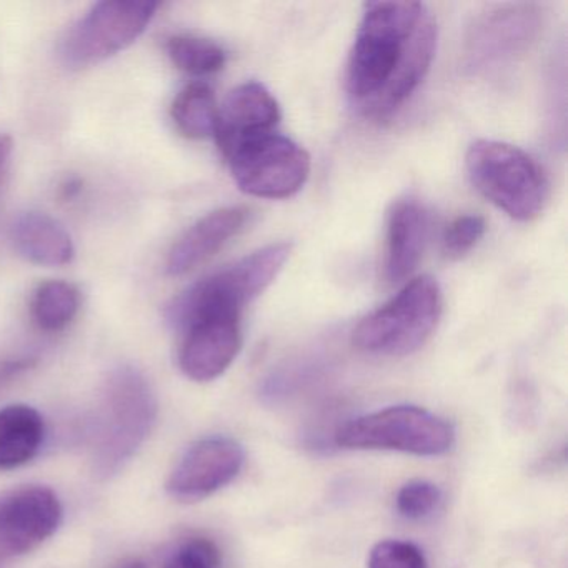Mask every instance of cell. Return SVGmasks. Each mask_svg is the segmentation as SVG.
Listing matches in <instances>:
<instances>
[{
  "mask_svg": "<svg viewBox=\"0 0 568 568\" xmlns=\"http://www.w3.org/2000/svg\"><path fill=\"white\" fill-rule=\"evenodd\" d=\"M287 242L267 245L209 275L172 301L168 321L179 331L211 315H239L275 281L291 257Z\"/></svg>",
  "mask_w": 568,
  "mask_h": 568,
  "instance_id": "cell-3",
  "label": "cell"
},
{
  "mask_svg": "<svg viewBox=\"0 0 568 568\" xmlns=\"http://www.w3.org/2000/svg\"><path fill=\"white\" fill-rule=\"evenodd\" d=\"M244 462V448L234 438L195 442L169 477V495L184 504L204 500L231 484L241 474Z\"/></svg>",
  "mask_w": 568,
  "mask_h": 568,
  "instance_id": "cell-11",
  "label": "cell"
},
{
  "mask_svg": "<svg viewBox=\"0 0 568 568\" xmlns=\"http://www.w3.org/2000/svg\"><path fill=\"white\" fill-rule=\"evenodd\" d=\"M468 178L495 207L515 221L537 217L547 199V181L540 165L514 145L477 141L468 149Z\"/></svg>",
  "mask_w": 568,
  "mask_h": 568,
  "instance_id": "cell-5",
  "label": "cell"
},
{
  "mask_svg": "<svg viewBox=\"0 0 568 568\" xmlns=\"http://www.w3.org/2000/svg\"><path fill=\"white\" fill-rule=\"evenodd\" d=\"M485 229L487 225L480 215H460L455 219L444 237L445 255L450 258L464 257L484 237Z\"/></svg>",
  "mask_w": 568,
  "mask_h": 568,
  "instance_id": "cell-23",
  "label": "cell"
},
{
  "mask_svg": "<svg viewBox=\"0 0 568 568\" xmlns=\"http://www.w3.org/2000/svg\"><path fill=\"white\" fill-rule=\"evenodd\" d=\"M11 242L16 251L32 264L59 267L74 258L71 234L61 222L41 212H24L11 225Z\"/></svg>",
  "mask_w": 568,
  "mask_h": 568,
  "instance_id": "cell-16",
  "label": "cell"
},
{
  "mask_svg": "<svg viewBox=\"0 0 568 568\" xmlns=\"http://www.w3.org/2000/svg\"><path fill=\"white\" fill-rule=\"evenodd\" d=\"M171 114L175 128L185 138L205 139L214 135L219 114L214 92L202 82L187 85L175 98Z\"/></svg>",
  "mask_w": 568,
  "mask_h": 568,
  "instance_id": "cell-18",
  "label": "cell"
},
{
  "mask_svg": "<svg viewBox=\"0 0 568 568\" xmlns=\"http://www.w3.org/2000/svg\"><path fill=\"white\" fill-rule=\"evenodd\" d=\"M245 207H224L195 222L169 252L168 272L184 275L214 257L247 224Z\"/></svg>",
  "mask_w": 568,
  "mask_h": 568,
  "instance_id": "cell-14",
  "label": "cell"
},
{
  "mask_svg": "<svg viewBox=\"0 0 568 568\" xmlns=\"http://www.w3.org/2000/svg\"><path fill=\"white\" fill-rule=\"evenodd\" d=\"M442 305L440 285L435 278L422 275L358 324L354 345L365 354L382 357L414 354L437 328Z\"/></svg>",
  "mask_w": 568,
  "mask_h": 568,
  "instance_id": "cell-4",
  "label": "cell"
},
{
  "mask_svg": "<svg viewBox=\"0 0 568 568\" xmlns=\"http://www.w3.org/2000/svg\"><path fill=\"white\" fill-rule=\"evenodd\" d=\"M158 398L145 375L131 365L109 374L92 422L91 455L95 477L111 478L124 468L151 434Z\"/></svg>",
  "mask_w": 568,
  "mask_h": 568,
  "instance_id": "cell-2",
  "label": "cell"
},
{
  "mask_svg": "<svg viewBox=\"0 0 568 568\" xmlns=\"http://www.w3.org/2000/svg\"><path fill=\"white\" fill-rule=\"evenodd\" d=\"M164 568H219V550L205 538H191L185 541Z\"/></svg>",
  "mask_w": 568,
  "mask_h": 568,
  "instance_id": "cell-24",
  "label": "cell"
},
{
  "mask_svg": "<svg viewBox=\"0 0 568 568\" xmlns=\"http://www.w3.org/2000/svg\"><path fill=\"white\" fill-rule=\"evenodd\" d=\"M442 501V491L428 480H410L398 490L395 507L405 520L420 521L430 517Z\"/></svg>",
  "mask_w": 568,
  "mask_h": 568,
  "instance_id": "cell-21",
  "label": "cell"
},
{
  "mask_svg": "<svg viewBox=\"0 0 568 568\" xmlns=\"http://www.w3.org/2000/svg\"><path fill=\"white\" fill-rule=\"evenodd\" d=\"M155 2H99L62 39L68 68L98 64L134 44L158 12Z\"/></svg>",
  "mask_w": 568,
  "mask_h": 568,
  "instance_id": "cell-8",
  "label": "cell"
},
{
  "mask_svg": "<svg viewBox=\"0 0 568 568\" xmlns=\"http://www.w3.org/2000/svg\"><path fill=\"white\" fill-rule=\"evenodd\" d=\"M179 365L194 382L221 377L237 357L242 345L239 315H211L192 322L182 331Z\"/></svg>",
  "mask_w": 568,
  "mask_h": 568,
  "instance_id": "cell-12",
  "label": "cell"
},
{
  "mask_svg": "<svg viewBox=\"0 0 568 568\" xmlns=\"http://www.w3.org/2000/svg\"><path fill=\"white\" fill-rule=\"evenodd\" d=\"M168 54L175 68L192 75L215 74L224 69L227 61L221 45L195 36H175L169 39Z\"/></svg>",
  "mask_w": 568,
  "mask_h": 568,
  "instance_id": "cell-20",
  "label": "cell"
},
{
  "mask_svg": "<svg viewBox=\"0 0 568 568\" xmlns=\"http://www.w3.org/2000/svg\"><path fill=\"white\" fill-rule=\"evenodd\" d=\"M367 568H428L417 545L404 540H382L368 555Z\"/></svg>",
  "mask_w": 568,
  "mask_h": 568,
  "instance_id": "cell-22",
  "label": "cell"
},
{
  "mask_svg": "<svg viewBox=\"0 0 568 568\" xmlns=\"http://www.w3.org/2000/svg\"><path fill=\"white\" fill-rule=\"evenodd\" d=\"M541 11L531 4H507L480 16L465 42V68L474 74L495 71L527 52L540 34Z\"/></svg>",
  "mask_w": 568,
  "mask_h": 568,
  "instance_id": "cell-9",
  "label": "cell"
},
{
  "mask_svg": "<svg viewBox=\"0 0 568 568\" xmlns=\"http://www.w3.org/2000/svg\"><path fill=\"white\" fill-rule=\"evenodd\" d=\"M430 217L415 199H404L392 207L387 224L385 275L388 282L410 277L424 254Z\"/></svg>",
  "mask_w": 568,
  "mask_h": 568,
  "instance_id": "cell-15",
  "label": "cell"
},
{
  "mask_svg": "<svg viewBox=\"0 0 568 568\" xmlns=\"http://www.w3.org/2000/svg\"><path fill=\"white\" fill-rule=\"evenodd\" d=\"M118 568H148V565H145L144 561L134 558V560L124 561V564H122L121 567Z\"/></svg>",
  "mask_w": 568,
  "mask_h": 568,
  "instance_id": "cell-27",
  "label": "cell"
},
{
  "mask_svg": "<svg viewBox=\"0 0 568 568\" xmlns=\"http://www.w3.org/2000/svg\"><path fill=\"white\" fill-rule=\"evenodd\" d=\"M12 139L8 135L0 134V189L4 184L6 175H8L9 165L12 158Z\"/></svg>",
  "mask_w": 568,
  "mask_h": 568,
  "instance_id": "cell-25",
  "label": "cell"
},
{
  "mask_svg": "<svg viewBox=\"0 0 568 568\" xmlns=\"http://www.w3.org/2000/svg\"><path fill=\"white\" fill-rule=\"evenodd\" d=\"M64 508L58 494L28 485L0 495V557H19L41 547L61 527Z\"/></svg>",
  "mask_w": 568,
  "mask_h": 568,
  "instance_id": "cell-10",
  "label": "cell"
},
{
  "mask_svg": "<svg viewBox=\"0 0 568 568\" xmlns=\"http://www.w3.org/2000/svg\"><path fill=\"white\" fill-rule=\"evenodd\" d=\"M335 444L347 450H394L437 457L452 450L455 430L445 418L425 408L395 405L342 425Z\"/></svg>",
  "mask_w": 568,
  "mask_h": 568,
  "instance_id": "cell-6",
  "label": "cell"
},
{
  "mask_svg": "<svg viewBox=\"0 0 568 568\" xmlns=\"http://www.w3.org/2000/svg\"><path fill=\"white\" fill-rule=\"evenodd\" d=\"M45 422L31 405L14 404L0 410V470L29 464L41 450Z\"/></svg>",
  "mask_w": 568,
  "mask_h": 568,
  "instance_id": "cell-17",
  "label": "cell"
},
{
  "mask_svg": "<svg viewBox=\"0 0 568 568\" xmlns=\"http://www.w3.org/2000/svg\"><path fill=\"white\" fill-rule=\"evenodd\" d=\"M81 308V292L64 281H48L36 288L31 314L44 332H61L74 321Z\"/></svg>",
  "mask_w": 568,
  "mask_h": 568,
  "instance_id": "cell-19",
  "label": "cell"
},
{
  "mask_svg": "<svg viewBox=\"0 0 568 568\" xmlns=\"http://www.w3.org/2000/svg\"><path fill=\"white\" fill-rule=\"evenodd\" d=\"M79 192H81V184H79V182H69L64 187V195L69 199L74 197Z\"/></svg>",
  "mask_w": 568,
  "mask_h": 568,
  "instance_id": "cell-26",
  "label": "cell"
},
{
  "mask_svg": "<svg viewBox=\"0 0 568 568\" xmlns=\"http://www.w3.org/2000/svg\"><path fill=\"white\" fill-rule=\"evenodd\" d=\"M225 159L235 184L254 197H292L311 175V155L292 139L274 132L247 139Z\"/></svg>",
  "mask_w": 568,
  "mask_h": 568,
  "instance_id": "cell-7",
  "label": "cell"
},
{
  "mask_svg": "<svg viewBox=\"0 0 568 568\" xmlns=\"http://www.w3.org/2000/svg\"><path fill=\"white\" fill-rule=\"evenodd\" d=\"M278 121L281 108L274 95L258 82H245L235 88L219 109L214 135L227 158L247 139L272 132Z\"/></svg>",
  "mask_w": 568,
  "mask_h": 568,
  "instance_id": "cell-13",
  "label": "cell"
},
{
  "mask_svg": "<svg viewBox=\"0 0 568 568\" xmlns=\"http://www.w3.org/2000/svg\"><path fill=\"white\" fill-rule=\"evenodd\" d=\"M437 48V24L420 2H371L352 48L347 91L362 114L394 115L422 84Z\"/></svg>",
  "mask_w": 568,
  "mask_h": 568,
  "instance_id": "cell-1",
  "label": "cell"
}]
</instances>
